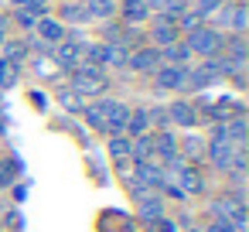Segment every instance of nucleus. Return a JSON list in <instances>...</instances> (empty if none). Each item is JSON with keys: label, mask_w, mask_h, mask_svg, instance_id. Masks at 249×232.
<instances>
[{"label": "nucleus", "mask_w": 249, "mask_h": 232, "mask_svg": "<svg viewBox=\"0 0 249 232\" xmlns=\"http://www.w3.org/2000/svg\"><path fill=\"white\" fill-rule=\"evenodd\" d=\"M103 89H106V75H103L99 69H82V72H75V92L96 96V92H103Z\"/></svg>", "instance_id": "1"}, {"label": "nucleus", "mask_w": 249, "mask_h": 232, "mask_svg": "<svg viewBox=\"0 0 249 232\" xmlns=\"http://www.w3.org/2000/svg\"><path fill=\"white\" fill-rule=\"evenodd\" d=\"M167 167H171V174H174V178L181 181V188H178L181 195H191V191H201V174H198L195 167H188L184 161H174V164H167Z\"/></svg>", "instance_id": "2"}, {"label": "nucleus", "mask_w": 249, "mask_h": 232, "mask_svg": "<svg viewBox=\"0 0 249 232\" xmlns=\"http://www.w3.org/2000/svg\"><path fill=\"white\" fill-rule=\"evenodd\" d=\"M137 181H140V191H150V188H160V184H167V174H164L157 164H150V161H140V164H137Z\"/></svg>", "instance_id": "3"}, {"label": "nucleus", "mask_w": 249, "mask_h": 232, "mask_svg": "<svg viewBox=\"0 0 249 232\" xmlns=\"http://www.w3.org/2000/svg\"><path fill=\"white\" fill-rule=\"evenodd\" d=\"M242 147H232L229 140H212V147H208V154H212V161L222 167V171H229L232 167V161H235V154H239Z\"/></svg>", "instance_id": "4"}, {"label": "nucleus", "mask_w": 249, "mask_h": 232, "mask_svg": "<svg viewBox=\"0 0 249 232\" xmlns=\"http://www.w3.org/2000/svg\"><path fill=\"white\" fill-rule=\"evenodd\" d=\"M126 116H130V109H126L123 103H113V99H109V120H106V133H109V137H120V133H123V126H126Z\"/></svg>", "instance_id": "5"}, {"label": "nucleus", "mask_w": 249, "mask_h": 232, "mask_svg": "<svg viewBox=\"0 0 249 232\" xmlns=\"http://www.w3.org/2000/svg\"><path fill=\"white\" fill-rule=\"evenodd\" d=\"M160 215H164V201H160L157 195L140 191V218H143V222H154V218H160Z\"/></svg>", "instance_id": "6"}, {"label": "nucleus", "mask_w": 249, "mask_h": 232, "mask_svg": "<svg viewBox=\"0 0 249 232\" xmlns=\"http://www.w3.org/2000/svg\"><path fill=\"white\" fill-rule=\"evenodd\" d=\"M86 120H89V126H96V130H103V133H106V120H109V99H106V103L89 106V109H86Z\"/></svg>", "instance_id": "7"}, {"label": "nucleus", "mask_w": 249, "mask_h": 232, "mask_svg": "<svg viewBox=\"0 0 249 232\" xmlns=\"http://www.w3.org/2000/svg\"><path fill=\"white\" fill-rule=\"evenodd\" d=\"M147 126H150V113H130L126 116V126L123 130H130V137H140V133H147Z\"/></svg>", "instance_id": "8"}, {"label": "nucleus", "mask_w": 249, "mask_h": 232, "mask_svg": "<svg viewBox=\"0 0 249 232\" xmlns=\"http://www.w3.org/2000/svg\"><path fill=\"white\" fill-rule=\"evenodd\" d=\"M154 150H157L167 164H174V161H178V143H174V137H167V133L154 140Z\"/></svg>", "instance_id": "9"}, {"label": "nucleus", "mask_w": 249, "mask_h": 232, "mask_svg": "<svg viewBox=\"0 0 249 232\" xmlns=\"http://www.w3.org/2000/svg\"><path fill=\"white\" fill-rule=\"evenodd\" d=\"M215 45H218V35H212V31H198V35L191 38V48H198L201 55L215 52Z\"/></svg>", "instance_id": "10"}, {"label": "nucleus", "mask_w": 249, "mask_h": 232, "mask_svg": "<svg viewBox=\"0 0 249 232\" xmlns=\"http://www.w3.org/2000/svg\"><path fill=\"white\" fill-rule=\"evenodd\" d=\"M171 116H174L178 126H195V109H191L188 103H174V106H171Z\"/></svg>", "instance_id": "11"}, {"label": "nucleus", "mask_w": 249, "mask_h": 232, "mask_svg": "<svg viewBox=\"0 0 249 232\" xmlns=\"http://www.w3.org/2000/svg\"><path fill=\"white\" fill-rule=\"evenodd\" d=\"M130 154L137 157V164H140V161H150V154H154V137H137L133 147H130Z\"/></svg>", "instance_id": "12"}, {"label": "nucleus", "mask_w": 249, "mask_h": 232, "mask_svg": "<svg viewBox=\"0 0 249 232\" xmlns=\"http://www.w3.org/2000/svg\"><path fill=\"white\" fill-rule=\"evenodd\" d=\"M157 82H160L164 89H178V86H184V69H164V72L157 75Z\"/></svg>", "instance_id": "13"}, {"label": "nucleus", "mask_w": 249, "mask_h": 232, "mask_svg": "<svg viewBox=\"0 0 249 232\" xmlns=\"http://www.w3.org/2000/svg\"><path fill=\"white\" fill-rule=\"evenodd\" d=\"M130 147H133V140H130V137H109V154H113L116 161L130 157Z\"/></svg>", "instance_id": "14"}, {"label": "nucleus", "mask_w": 249, "mask_h": 232, "mask_svg": "<svg viewBox=\"0 0 249 232\" xmlns=\"http://www.w3.org/2000/svg\"><path fill=\"white\" fill-rule=\"evenodd\" d=\"M201 150H205V143L198 137H184V157H201Z\"/></svg>", "instance_id": "15"}, {"label": "nucleus", "mask_w": 249, "mask_h": 232, "mask_svg": "<svg viewBox=\"0 0 249 232\" xmlns=\"http://www.w3.org/2000/svg\"><path fill=\"white\" fill-rule=\"evenodd\" d=\"M147 232H174V222H167V218L160 215V218L147 222Z\"/></svg>", "instance_id": "16"}, {"label": "nucleus", "mask_w": 249, "mask_h": 232, "mask_svg": "<svg viewBox=\"0 0 249 232\" xmlns=\"http://www.w3.org/2000/svg\"><path fill=\"white\" fill-rule=\"evenodd\" d=\"M133 65H137V69H154V65H157V55H154V52H143V55L133 58Z\"/></svg>", "instance_id": "17"}, {"label": "nucleus", "mask_w": 249, "mask_h": 232, "mask_svg": "<svg viewBox=\"0 0 249 232\" xmlns=\"http://www.w3.org/2000/svg\"><path fill=\"white\" fill-rule=\"evenodd\" d=\"M58 99H62V106H65V109H79V92L65 89V92H58Z\"/></svg>", "instance_id": "18"}, {"label": "nucleus", "mask_w": 249, "mask_h": 232, "mask_svg": "<svg viewBox=\"0 0 249 232\" xmlns=\"http://www.w3.org/2000/svg\"><path fill=\"white\" fill-rule=\"evenodd\" d=\"M11 82H14V65L0 62V86H11Z\"/></svg>", "instance_id": "19"}, {"label": "nucleus", "mask_w": 249, "mask_h": 232, "mask_svg": "<svg viewBox=\"0 0 249 232\" xmlns=\"http://www.w3.org/2000/svg\"><path fill=\"white\" fill-rule=\"evenodd\" d=\"M41 35H45V38H62V28H58L55 21H41Z\"/></svg>", "instance_id": "20"}, {"label": "nucleus", "mask_w": 249, "mask_h": 232, "mask_svg": "<svg viewBox=\"0 0 249 232\" xmlns=\"http://www.w3.org/2000/svg\"><path fill=\"white\" fill-rule=\"evenodd\" d=\"M208 232H235V229H232L225 218H218V222H212V225H208Z\"/></svg>", "instance_id": "21"}, {"label": "nucleus", "mask_w": 249, "mask_h": 232, "mask_svg": "<svg viewBox=\"0 0 249 232\" xmlns=\"http://www.w3.org/2000/svg\"><path fill=\"white\" fill-rule=\"evenodd\" d=\"M89 7L96 14H109V0H89Z\"/></svg>", "instance_id": "22"}, {"label": "nucleus", "mask_w": 249, "mask_h": 232, "mask_svg": "<svg viewBox=\"0 0 249 232\" xmlns=\"http://www.w3.org/2000/svg\"><path fill=\"white\" fill-rule=\"evenodd\" d=\"M157 41H174V28H160L157 31Z\"/></svg>", "instance_id": "23"}, {"label": "nucleus", "mask_w": 249, "mask_h": 232, "mask_svg": "<svg viewBox=\"0 0 249 232\" xmlns=\"http://www.w3.org/2000/svg\"><path fill=\"white\" fill-rule=\"evenodd\" d=\"M7 222L11 225H21V212H7Z\"/></svg>", "instance_id": "24"}]
</instances>
